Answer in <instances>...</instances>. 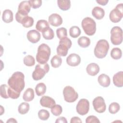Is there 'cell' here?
<instances>
[{
	"instance_id": "obj_1",
	"label": "cell",
	"mask_w": 123,
	"mask_h": 123,
	"mask_svg": "<svg viewBox=\"0 0 123 123\" xmlns=\"http://www.w3.org/2000/svg\"><path fill=\"white\" fill-rule=\"evenodd\" d=\"M24 79L25 75L23 73L16 72L9 79L8 85L13 90L21 93V92L24 89L25 86Z\"/></svg>"
},
{
	"instance_id": "obj_2",
	"label": "cell",
	"mask_w": 123,
	"mask_h": 123,
	"mask_svg": "<svg viewBox=\"0 0 123 123\" xmlns=\"http://www.w3.org/2000/svg\"><path fill=\"white\" fill-rule=\"evenodd\" d=\"M50 55V48L45 43L40 45L36 55L37 61L40 64H45L49 60Z\"/></svg>"
},
{
	"instance_id": "obj_3",
	"label": "cell",
	"mask_w": 123,
	"mask_h": 123,
	"mask_svg": "<svg viewBox=\"0 0 123 123\" xmlns=\"http://www.w3.org/2000/svg\"><path fill=\"white\" fill-rule=\"evenodd\" d=\"M110 48L108 42L105 39L98 40L94 49L95 56L98 59L104 58L107 54Z\"/></svg>"
},
{
	"instance_id": "obj_4",
	"label": "cell",
	"mask_w": 123,
	"mask_h": 123,
	"mask_svg": "<svg viewBox=\"0 0 123 123\" xmlns=\"http://www.w3.org/2000/svg\"><path fill=\"white\" fill-rule=\"evenodd\" d=\"M82 27L85 33L88 36L93 35L96 31V23L90 17H86L82 21Z\"/></svg>"
},
{
	"instance_id": "obj_5",
	"label": "cell",
	"mask_w": 123,
	"mask_h": 123,
	"mask_svg": "<svg viewBox=\"0 0 123 123\" xmlns=\"http://www.w3.org/2000/svg\"><path fill=\"white\" fill-rule=\"evenodd\" d=\"M49 67L48 63L37 64L35 69L32 73V78L35 81H37L43 78L45 75L49 71Z\"/></svg>"
},
{
	"instance_id": "obj_6",
	"label": "cell",
	"mask_w": 123,
	"mask_h": 123,
	"mask_svg": "<svg viewBox=\"0 0 123 123\" xmlns=\"http://www.w3.org/2000/svg\"><path fill=\"white\" fill-rule=\"evenodd\" d=\"M72 44L71 40L67 37L60 39L59 45L57 48L58 55L61 56H65L67 55L68 49L71 47Z\"/></svg>"
},
{
	"instance_id": "obj_7",
	"label": "cell",
	"mask_w": 123,
	"mask_h": 123,
	"mask_svg": "<svg viewBox=\"0 0 123 123\" xmlns=\"http://www.w3.org/2000/svg\"><path fill=\"white\" fill-rule=\"evenodd\" d=\"M111 41L114 45H118L123 41L122 29L117 26L113 27L111 31Z\"/></svg>"
},
{
	"instance_id": "obj_8",
	"label": "cell",
	"mask_w": 123,
	"mask_h": 123,
	"mask_svg": "<svg viewBox=\"0 0 123 123\" xmlns=\"http://www.w3.org/2000/svg\"><path fill=\"white\" fill-rule=\"evenodd\" d=\"M63 95L64 100L67 102H73L76 101L78 98V93L74 88L71 86H65L63 90Z\"/></svg>"
},
{
	"instance_id": "obj_9",
	"label": "cell",
	"mask_w": 123,
	"mask_h": 123,
	"mask_svg": "<svg viewBox=\"0 0 123 123\" xmlns=\"http://www.w3.org/2000/svg\"><path fill=\"white\" fill-rule=\"evenodd\" d=\"M123 16V3L118 4L116 7L110 13V20L113 23H118L120 21Z\"/></svg>"
},
{
	"instance_id": "obj_10",
	"label": "cell",
	"mask_w": 123,
	"mask_h": 123,
	"mask_svg": "<svg viewBox=\"0 0 123 123\" xmlns=\"http://www.w3.org/2000/svg\"><path fill=\"white\" fill-rule=\"evenodd\" d=\"M89 109V102L85 98L81 99L78 102L76 110L77 113L81 115H85L87 114Z\"/></svg>"
},
{
	"instance_id": "obj_11",
	"label": "cell",
	"mask_w": 123,
	"mask_h": 123,
	"mask_svg": "<svg viewBox=\"0 0 123 123\" xmlns=\"http://www.w3.org/2000/svg\"><path fill=\"white\" fill-rule=\"evenodd\" d=\"M93 106L94 110L98 113L104 112L106 109L104 99L101 97H97L94 99Z\"/></svg>"
},
{
	"instance_id": "obj_12",
	"label": "cell",
	"mask_w": 123,
	"mask_h": 123,
	"mask_svg": "<svg viewBox=\"0 0 123 123\" xmlns=\"http://www.w3.org/2000/svg\"><path fill=\"white\" fill-rule=\"evenodd\" d=\"M31 5L30 0H24L21 2L18 6L17 13L24 15L27 16L31 10Z\"/></svg>"
},
{
	"instance_id": "obj_13",
	"label": "cell",
	"mask_w": 123,
	"mask_h": 123,
	"mask_svg": "<svg viewBox=\"0 0 123 123\" xmlns=\"http://www.w3.org/2000/svg\"><path fill=\"white\" fill-rule=\"evenodd\" d=\"M81 62V58L79 55L76 53L70 54L66 59L67 63L71 66H76Z\"/></svg>"
},
{
	"instance_id": "obj_14",
	"label": "cell",
	"mask_w": 123,
	"mask_h": 123,
	"mask_svg": "<svg viewBox=\"0 0 123 123\" xmlns=\"http://www.w3.org/2000/svg\"><path fill=\"white\" fill-rule=\"evenodd\" d=\"M41 37L40 33L36 30H31L27 33L28 40L32 43H36L38 42Z\"/></svg>"
},
{
	"instance_id": "obj_15",
	"label": "cell",
	"mask_w": 123,
	"mask_h": 123,
	"mask_svg": "<svg viewBox=\"0 0 123 123\" xmlns=\"http://www.w3.org/2000/svg\"><path fill=\"white\" fill-rule=\"evenodd\" d=\"M49 22L52 26H58L62 23V17L57 13H52L49 17Z\"/></svg>"
},
{
	"instance_id": "obj_16",
	"label": "cell",
	"mask_w": 123,
	"mask_h": 123,
	"mask_svg": "<svg viewBox=\"0 0 123 123\" xmlns=\"http://www.w3.org/2000/svg\"><path fill=\"white\" fill-rule=\"evenodd\" d=\"M40 105L44 107L51 108L52 106L55 105V101L51 97L44 96H42L40 99Z\"/></svg>"
},
{
	"instance_id": "obj_17",
	"label": "cell",
	"mask_w": 123,
	"mask_h": 123,
	"mask_svg": "<svg viewBox=\"0 0 123 123\" xmlns=\"http://www.w3.org/2000/svg\"><path fill=\"white\" fill-rule=\"evenodd\" d=\"M87 73L91 76L97 75L99 71V67L96 63H91L89 64L86 68Z\"/></svg>"
},
{
	"instance_id": "obj_18",
	"label": "cell",
	"mask_w": 123,
	"mask_h": 123,
	"mask_svg": "<svg viewBox=\"0 0 123 123\" xmlns=\"http://www.w3.org/2000/svg\"><path fill=\"white\" fill-rule=\"evenodd\" d=\"M113 82L114 85L117 87L123 86V72L120 71L115 74L113 76Z\"/></svg>"
},
{
	"instance_id": "obj_19",
	"label": "cell",
	"mask_w": 123,
	"mask_h": 123,
	"mask_svg": "<svg viewBox=\"0 0 123 123\" xmlns=\"http://www.w3.org/2000/svg\"><path fill=\"white\" fill-rule=\"evenodd\" d=\"M98 81L100 86L105 87L109 86L111 83L110 77L104 74H102L98 76Z\"/></svg>"
},
{
	"instance_id": "obj_20",
	"label": "cell",
	"mask_w": 123,
	"mask_h": 123,
	"mask_svg": "<svg viewBox=\"0 0 123 123\" xmlns=\"http://www.w3.org/2000/svg\"><path fill=\"white\" fill-rule=\"evenodd\" d=\"M92 14L96 19L100 20L104 17L105 11L102 8L96 6L93 9L92 11Z\"/></svg>"
},
{
	"instance_id": "obj_21",
	"label": "cell",
	"mask_w": 123,
	"mask_h": 123,
	"mask_svg": "<svg viewBox=\"0 0 123 123\" xmlns=\"http://www.w3.org/2000/svg\"><path fill=\"white\" fill-rule=\"evenodd\" d=\"M2 19L3 21L6 23H9L13 21V13L9 9L4 10L2 13Z\"/></svg>"
},
{
	"instance_id": "obj_22",
	"label": "cell",
	"mask_w": 123,
	"mask_h": 123,
	"mask_svg": "<svg viewBox=\"0 0 123 123\" xmlns=\"http://www.w3.org/2000/svg\"><path fill=\"white\" fill-rule=\"evenodd\" d=\"M34 90L31 88H28L23 94V98L25 101L29 102L34 99Z\"/></svg>"
},
{
	"instance_id": "obj_23",
	"label": "cell",
	"mask_w": 123,
	"mask_h": 123,
	"mask_svg": "<svg viewBox=\"0 0 123 123\" xmlns=\"http://www.w3.org/2000/svg\"><path fill=\"white\" fill-rule=\"evenodd\" d=\"M36 28L38 31L42 32L46 29L49 28V24L45 20H40L37 22Z\"/></svg>"
},
{
	"instance_id": "obj_24",
	"label": "cell",
	"mask_w": 123,
	"mask_h": 123,
	"mask_svg": "<svg viewBox=\"0 0 123 123\" xmlns=\"http://www.w3.org/2000/svg\"><path fill=\"white\" fill-rule=\"evenodd\" d=\"M57 3L59 8L62 11H67L71 7V1L69 0H58Z\"/></svg>"
},
{
	"instance_id": "obj_25",
	"label": "cell",
	"mask_w": 123,
	"mask_h": 123,
	"mask_svg": "<svg viewBox=\"0 0 123 123\" xmlns=\"http://www.w3.org/2000/svg\"><path fill=\"white\" fill-rule=\"evenodd\" d=\"M77 42L80 47L85 48L88 47L90 45V40L86 37L82 36L78 38Z\"/></svg>"
},
{
	"instance_id": "obj_26",
	"label": "cell",
	"mask_w": 123,
	"mask_h": 123,
	"mask_svg": "<svg viewBox=\"0 0 123 123\" xmlns=\"http://www.w3.org/2000/svg\"><path fill=\"white\" fill-rule=\"evenodd\" d=\"M46 86L44 83H38L35 87L36 94L38 96H40L44 95L46 91Z\"/></svg>"
},
{
	"instance_id": "obj_27",
	"label": "cell",
	"mask_w": 123,
	"mask_h": 123,
	"mask_svg": "<svg viewBox=\"0 0 123 123\" xmlns=\"http://www.w3.org/2000/svg\"><path fill=\"white\" fill-rule=\"evenodd\" d=\"M122 55V52L119 48H114L111 51V56L115 60L120 59Z\"/></svg>"
},
{
	"instance_id": "obj_28",
	"label": "cell",
	"mask_w": 123,
	"mask_h": 123,
	"mask_svg": "<svg viewBox=\"0 0 123 123\" xmlns=\"http://www.w3.org/2000/svg\"><path fill=\"white\" fill-rule=\"evenodd\" d=\"M51 66L54 68H58L60 67L62 63V58L58 55L54 56L50 61Z\"/></svg>"
},
{
	"instance_id": "obj_29",
	"label": "cell",
	"mask_w": 123,
	"mask_h": 123,
	"mask_svg": "<svg viewBox=\"0 0 123 123\" xmlns=\"http://www.w3.org/2000/svg\"><path fill=\"white\" fill-rule=\"evenodd\" d=\"M34 24V19L32 17L27 16L25 17L22 20L21 24L25 28L31 27Z\"/></svg>"
},
{
	"instance_id": "obj_30",
	"label": "cell",
	"mask_w": 123,
	"mask_h": 123,
	"mask_svg": "<svg viewBox=\"0 0 123 123\" xmlns=\"http://www.w3.org/2000/svg\"><path fill=\"white\" fill-rule=\"evenodd\" d=\"M29 104L27 102H22L18 106V112L21 114H25L29 110Z\"/></svg>"
},
{
	"instance_id": "obj_31",
	"label": "cell",
	"mask_w": 123,
	"mask_h": 123,
	"mask_svg": "<svg viewBox=\"0 0 123 123\" xmlns=\"http://www.w3.org/2000/svg\"><path fill=\"white\" fill-rule=\"evenodd\" d=\"M43 37L47 40H50L54 38V33L51 28H48L42 32Z\"/></svg>"
},
{
	"instance_id": "obj_32",
	"label": "cell",
	"mask_w": 123,
	"mask_h": 123,
	"mask_svg": "<svg viewBox=\"0 0 123 123\" xmlns=\"http://www.w3.org/2000/svg\"><path fill=\"white\" fill-rule=\"evenodd\" d=\"M69 34L72 37L76 38L81 34V30L79 27L73 26L70 28Z\"/></svg>"
},
{
	"instance_id": "obj_33",
	"label": "cell",
	"mask_w": 123,
	"mask_h": 123,
	"mask_svg": "<svg viewBox=\"0 0 123 123\" xmlns=\"http://www.w3.org/2000/svg\"><path fill=\"white\" fill-rule=\"evenodd\" d=\"M24 63L27 66H32L35 64V58L30 55H28L24 58Z\"/></svg>"
},
{
	"instance_id": "obj_34",
	"label": "cell",
	"mask_w": 123,
	"mask_h": 123,
	"mask_svg": "<svg viewBox=\"0 0 123 123\" xmlns=\"http://www.w3.org/2000/svg\"><path fill=\"white\" fill-rule=\"evenodd\" d=\"M56 34H57V37L60 39H61L63 38L67 37V29L64 27L59 28L56 30Z\"/></svg>"
},
{
	"instance_id": "obj_35",
	"label": "cell",
	"mask_w": 123,
	"mask_h": 123,
	"mask_svg": "<svg viewBox=\"0 0 123 123\" xmlns=\"http://www.w3.org/2000/svg\"><path fill=\"white\" fill-rule=\"evenodd\" d=\"M62 109L60 105H54L51 108V112L55 116H58L62 113Z\"/></svg>"
},
{
	"instance_id": "obj_36",
	"label": "cell",
	"mask_w": 123,
	"mask_h": 123,
	"mask_svg": "<svg viewBox=\"0 0 123 123\" xmlns=\"http://www.w3.org/2000/svg\"><path fill=\"white\" fill-rule=\"evenodd\" d=\"M38 116L40 120L46 121L49 119V113L47 110L42 109L38 111Z\"/></svg>"
},
{
	"instance_id": "obj_37",
	"label": "cell",
	"mask_w": 123,
	"mask_h": 123,
	"mask_svg": "<svg viewBox=\"0 0 123 123\" xmlns=\"http://www.w3.org/2000/svg\"><path fill=\"white\" fill-rule=\"evenodd\" d=\"M8 87H9V86L6 85V84H2L0 86V94L2 98H9L8 94Z\"/></svg>"
},
{
	"instance_id": "obj_38",
	"label": "cell",
	"mask_w": 123,
	"mask_h": 123,
	"mask_svg": "<svg viewBox=\"0 0 123 123\" xmlns=\"http://www.w3.org/2000/svg\"><path fill=\"white\" fill-rule=\"evenodd\" d=\"M120 109L119 104L117 102L111 103L109 107V111L111 114H115L117 113Z\"/></svg>"
},
{
	"instance_id": "obj_39",
	"label": "cell",
	"mask_w": 123,
	"mask_h": 123,
	"mask_svg": "<svg viewBox=\"0 0 123 123\" xmlns=\"http://www.w3.org/2000/svg\"><path fill=\"white\" fill-rule=\"evenodd\" d=\"M86 123H99L100 121L99 119L96 116H93V115H90L88 116L86 118Z\"/></svg>"
},
{
	"instance_id": "obj_40",
	"label": "cell",
	"mask_w": 123,
	"mask_h": 123,
	"mask_svg": "<svg viewBox=\"0 0 123 123\" xmlns=\"http://www.w3.org/2000/svg\"><path fill=\"white\" fill-rule=\"evenodd\" d=\"M30 2L33 9L38 8L42 4V0H30Z\"/></svg>"
},
{
	"instance_id": "obj_41",
	"label": "cell",
	"mask_w": 123,
	"mask_h": 123,
	"mask_svg": "<svg viewBox=\"0 0 123 123\" xmlns=\"http://www.w3.org/2000/svg\"><path fill=\"white\" fill-rule=\"evenodd\" d=\"M56 123H67V121L66 119L64 117H60L57 118L55 121Z\"/></svg>"
},
{
	"instance_id": "obj_42",
	"label": "cell",
	"mask_w": 123,
	"mask_h": 123,
	"mask_svg": "<svg viewBox=\"0 0 123 123\" xmlns=\"http://www.w3.org/2000/svg\"><path fill=\"white\" fill-rule=\"evenodd\" d=\"M82 122L81 119L78 117H73L71 118L70 123H81Z\"/></svg>"
},
{
	"instance_id": "obj_43",
	"label": "cell",
	"mask_w": 123,
	"mask_h": 123,
	"mask_svg": "<svg viewBox=\"0 0 123 123\" xmlns=\"http://www.w3.org/2000/svg\"><path fill=\"white\" fill-rule=\"evenodd\" d=\"M108 0H97L96 2L101 5H106L108 2Z\"/></svg>"
},
{
	"instance_id": "obj_44",
	"label": "cell",
	"mask_w": 123,
	"mask_h": 123,
	"mask_svg": "<svg viewBox=\"0 0 123 123\" xmlns=\"http://www.w3.org/2000/svg\"><path fill=\"white\" fill-rule=\"evenodd\" d=\"M7 123H17V121L16 120H15V119H14V118H10L8 120H7V121L6 122Z\"/></svg>"
},
{
	"instance_id": "obj_45",
	"label": "cell",
	"mask_w": 123,
	"mask_h": 123,
	"mask_svg": "<svg viewBox=\"0 0 123 123\" xmlns=\"http://www.w3.org/2000/svg\"><path fill=\"white\" fill-rule=\"evenodd\" d=\"M0 109H1V111H0V115H1L4 112V110L3 108V107L2 106H0Z\"/></svg>"
}]
</instances>
